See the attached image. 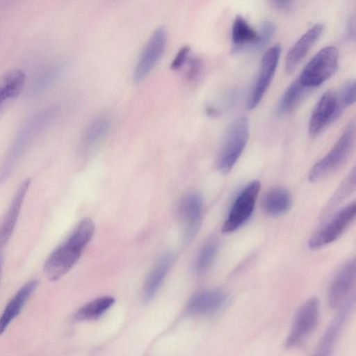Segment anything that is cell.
<instances>
[{
	"instance_id": "30",
	"label": "cell",
	"mask_w": 356,
	"mask_h": 356,
	"mask_svg": "<svg viewBox=\"0 0 356 356\" xmlns=\"http://www.w3.org/2000/svg\"><path fill=\"white\" fill-rule=\"evenodd\" d=\"M272 7L278 10L286 11L290 10L293 7V1H270Z\"/></svg>"
},
{
	"instance_id": "20",
	"label": "cell",
	"mask_w": 356,
	"mask_h": 356,
	"mask_svg": "<svg viewBox=\"0 0 356 356\" xmlns=\"http://www.w3.org/2000/svg\"><path fill=\"white\" fill-rule=\"evenodd\" d=\"M172 260V255L168 253L163 254L157 261L143 286V299L145 302L150 301L156 295L166 276Z\"/></svg>"
},
{
	"instance_id": "14",
	"label": "cell",
	"mask_w": 356,
	"mask_h": 356,
	"mask_svg": "<svg viewBox=\"0 0 356 356\" xmlns=\"http://www.w3.org/2000/svg\"><path fill=\"white\" fill-rule=\"evenodd\" d=\"M323 29V24H316L295 42L288 51L285 59V67L288 72L293 71L303 60L321 36Z\"/></svg>"
},
{
	"instance_id": "22",
	"label": "cell",
	"mask_w": 356,
	"mask_h": 356,
	"mask_svg": "<svg viewBox=\"0 0 356 356\" xmlns=\"http://www.w3.org/2000/svg\"><path fill=\"white\" fill-rule=\"evenodd\" d=\"M309 88L302 86L297 78L286 89L277 106V112L285 115L293 111L308 92Z\"/></svg>"
},
{
	"instance_id": "13",
	"label": "cell",
	"mask_w": 356,
	"mask_h": 356,
	"mask_svg": "<svg viewBox=\"0 0 356 356\" xmlns=\"http://www.w3.org/2000/svg\"><path fill=\"white\" fill-rule=\"evenodd\" d=\"M111 125V118L107 114H102L93 118L81 134L78 145L80 156L89 155L106 136Z\"/></svg>"
},
{
	"instance_id": "21",
	"label": "cell",
	"mask_w": 356,
	"mask_h": 356,
	"mask_svg": "<svg viewBox=\"0 0 356 356\" xmlns=\"http://www.w3.org/2000/svg\"><path fill=\"white\" fill-rule=\"evenodd\" d=\"M291 203V196L287 190L273 188L264 195L261 206L267 215L277 217L286 213L290 209Z\"/></svg>"
},
{
	"instance_id": "10",
	"label": "cell",
	"mask_w": 356,
	"mask_h": 356,
	"mask_svg": "<svg viewBox=\"0 0 356 356\" xmlns=\"http://www.w3.org/2000/svg\"><path fill=\"white\" fill-rule=\"evenodd\" d=\"M356 267L354 259L346 262L334 275L328 289L327 301L332 309L355 298Z\"/></svg>"
},
{
	"instance_id": "11",
	"label": "cell",
	"mask_w": 356,
	"mask_h": 356,
	"mask_svg": "<svg viewBox=\"0 0 356 356\" xmlns=\"http://www.w3.org/2000/svg\"><path fill=\"white\" fill-rule=\"evenodd\" d=\"M340 116L337 92L329 90L321 97L311 115L308 125L310 137L315 138L318 136L325 128Z\"/></svg>"
},
{
	"instance_id": "27",
	"label": "cell",
	"mask_w": 356,
	"mask_h": 356,
	"mask_svg": "<svg viewBox=\"0 0 356 356\" xmlns=\"http://www.w3.org/2000/svg\"><path fill=\"white\" fill-rule=\"evenodd\" d=\"M275 32V26L272 22H264L259 32V40L254 50L262 49L270 40Z\"/></svg>"
},
{
	"instance_id": "9",
	"label": "cell",
	"mask_w": 356,
	"mask_h": 356,
	"mask_svg": "<svg viewBox=\"0 0 356 356\" xmlns=\"http://www.w3.org/2000/svg\"><path fill=\"white\" fill-rule=\"evenodd\" d=\"M281 54V46L276 44L270 47L264 54L259 72L247 103L248 110L256 108L268 90Z\"/></svg>"
},
{
	"instance_id": "7",
	"label": "cell",
	"mask_w": 356,
	"mask_h": 356,
	"mask_svg": "<svg viewBox=\"0 0 356 356\" xmlns=\"http://www.w3.org/2000/svg\"><path fill=\"white\" fill-rule=\"evenodd\" d=\"M355 215V202L341 209L311 237L309 249L317 250L336 241L353 222Z\"/></svg>"
},
{
	"instance_id": "17",
	"label": "cell",
	"mask_w": 356,
	"mask_h": 356,
	"mask_svg": "<svg viewBox=\"0 0 356 356\" xmlns=\"http://www.w3.org/2000/svg\"><path fill=\"white\" fill-rule=\"evenodd\" d=\"M227 296L221 290H207L196 293L188 305V311L195 315H207L219 310L226 302Z\"/></svg>"
},
{
	"instance_id": "19",
	"label": "cell",
	"mask_w": 356,
	"mask_h": 356,
	"mask_svg": "<svg viewBox=\"0 0 356 356\" xmlns=\"http://www.w3.org/2000/svg\"><path fill=\"white\" fill-rule=\"evenodd\" d=\"M231 40L234 51H239L245 46H250L254 49L259 40V32L242 16L237 15L232 24Z\"/></svg>"
},
{
	"instance_id": "16",
	"label": "cell",
	"mask_w": 356,
	"mask_h": 356,
	"mask_svg": "<svg viewBox=\"0 0 356 356\" xmlns=\"http://www.w3.org/2000/svg\"><path fill=\"white\" fill-rule=\"evenodd\" d=\"M355 298L350 299L341 306V310L330 323L323 334L316 350L312 356H330L342 327L353 307Z\"/></svg>"
},
{
	"instance_id": "29",
	"label": "cell",
	"mask_w": 356,
	"mask_h": 356,
	"mask_svg": "<svg viewBox=\"0 0 356 356\" xmlns=\"http://www.w3.org/2000/svg\"><path fill=\"white\" fill-rule=\"evenodd\" d=\"M201 69L202 63L200 60L199 58L192 59L189 65L187 77L190 80L195 79L200 74Z\"/></svg>"
},
{
	"instance_id": "26",
	"label": "cell",
	"mask_w": 356,
	"mask_h": 356,
	"mask_svg": "<svg viewBox=\"0 0 356 356\" xmlns=\"http://www.w3.org/2000/svg\"><path fill=\"white\" fill-rule=\"evenodd\" d=\"M337 106L341 114L348 106L352 105L355 101V81L349 79L343 83L338 92H337Z\"/></svg>"
},
{
	"instance_id": "18",
	"label": "cell",
	"mask_w": 356,
	"mask_h": 356,
	"mask_svg": "<svg viewBox=\"0 0 356 356\" xmlns=\"http://www.w3.org/2000/svg\"><path fill=\"white\" fill-rule=\"evenodd\" d=\"M37 285V280H31L27 282L10 300L0 317V335L19 314L23 306L36 289Z\"/></svg>"
},
{
	"instance_id": "28",
	"label": "cell",
	"mask_w": 356,
	"mask_h": 356,
	"mask_svg": "<svg viewBox=\"0 0 356 356\" xmlns=\"http://www.w3.org/2000/svg\"><path fill=\"white\" fill-rule=\"evenodd\" d=\"M190 51L191 48L188 45L181 47L172 60L170 67L172 70L179 69L187 61Z\"/></svg>"
},
{
	"instance_id": "23",
	"label": "cell",
	"mask_w": 356,
	"mask_h": 356,
	"mask_svg": "<svg viewBox=\"0 0 356 356\" xmlns=\"http://www.w3.org/2000/svg\"><path fill=\"white\" fill-rule=\"evenodd\" d=\"M114 303L111 297L104 296L95 299L80 308L76 318L79 320H95L102 316Z\"/></svg>"
},
{
	"instance_id": "31",
	"label": "cell",
	"mask_w": 356,
	"mask_h": 356,
	"mask_svg": "<svg viewBox=\"0 0 356 356\" xmlns=\"http://www.w3.org/2000/svg\"><path fill=\"white\" fill-rule=\"evenodd\" d=\"M8 99L9 98L7 94L6 93L5 90L1 87H0V109L4 104V102Z\"/></svg>"
},
{
	"instance_id": "15",
	"label": "cell",
	"mask_w": 356,
	"mask_h": 356,
	"mask_svg": "<svg viewBox=\"0 0 356 356\" xmlns=\"http://www.w3.org/2000/svg\"><path fill=\"white\" fill-rule=\"evenodd\" d=\"M30 183L31 180L26 179L18 187L2 220L0 225V251L12 235Z\"/></svg>"
},
{
	"instance_id": "24",
	"label": "cell",
	"mask_w": 356,
	"mask_h": 356,
	"mask_svg": "<svg viewBox=\"0 0 356 356\" xmlns=\"http://www.w3.org/2000/svg\"><path fill=\"white\" fill-rule=\"evenodd\" d=\"M26 81V74L19 69H12L0 77V87L7 94L9 99L17 97L23 89Z\"/></svg>"
},
{
	"instance_id": "6",
	"label": "cell",
	"mask_w": 356,
	"mask_h": 356,
	"mask_svg": "<svg viewBox=\"0 0 356 356\" xmlns=\"http://www.w3.org/2000/svg\"><path fill=\"white\" fill-rule=\"evenodd\" d=\"M260 190V183H249L234 200L222 227V232L232 233L241 227L251 216Z\"/></svg>"
},
{
	"instance_id": "4",
	"label": "cell",
	"mask_w": 356,
	"mask_h": 356,
	"mask_svg": "<svg viewBox=\"0 0 356 356\" xmlns=\"http://www.w3.org/2000/svg\"><path fill=\"white\" fill-rule=\"evenodd\" d=\"M339 51L332 46L321 49L307 63L298 79L305 87L316 88L330 77L338 68Z\"/></svg>"
},
{
	"instance_id": "1",
	"label": "cell",
	"mask_w": 356,
	"mask_h": 356,
	"mask_svg": "<svg viewBox=\"0 0 356 356\" xmlns=\"http://www.w3.org/2000/svg\"><path fill=\"white\" fill-rule=\"evenodd\" d=\"M94 232V222L90 218H86L51 253L44 266V274L49 280L56 281L71 270L92 238Z\"/></svg>"
},
{
	"instance_id": "32",
	"label": "cell",
	"mask_w": 356,
	"mask_h": 356,
	"mask_svg": "<svg viewBox=\"0 0 356 356\" xmlns=\"http://www.w3.org/2000/svg\"><path fill=\"white\" fill-rule=\"evenodd\" d=\"M1 267H2V258H1V256L0 255V275H1Z\"/></svg>"
},
{
	"instance_id": "8",
	"label": "cell",
	"mask_w": 356,
	"mask_h": 356,
	"mask_svg": "<svg viewBox=\"0 0 356 356\" xmlns=\"http://www.w3.org/2000/svg\"><path fill=\"white\" fill-rule=\"evenodd\" d=\"M320 316V304L316 298L307 300L296 314L286 346L293 348L303 343L316 329Z\"/></svg>"
},
{
	"instance_id": "25",
	"label": "cell",
	"mask_w": 356,
	"mask_h": 356,
	"mask_svg": "<svg viewBox=\"0 0 356 356\" xmlns=\"http://www.w3.org/2000/svg\"><path fill=\"white\" fill-rule=\"evenodd\" d=\"M217 249V243L214 240H210L203 245L195 263V269L197 273H202L209 268L216 257Z\"/></svg>"
},
{
	"instance_id": "2",
	"label": "cell",
	"mask_w": 356,
	"mask_h": 356,
	"mask_svg": "<svg viewBox=\"0 0 356 356\" xmlns=\"http://www.w3.org/2000/svg\"><path fill=\"white\" fill-rule=\"evenodd\" d=\"M355 140V124L350 122L331 150L311 169L310 182L324 180L341 169L353 153Z\"/></svg>"
},
{
	"instance_id": "12",
	"label": "cell",
	"mask_w": 356,
	"mask_h": 356,
	"mask_svg": "<svg viewBox=\"0 0 356 356\" xmlns=\"http://www.w3.org/2000/svg\"><path fill=\"white\" fill-rule=\"evenodd\" d=\"M202 201L197 193H190L181 201L179 214L184 226V241L190 243L196 235L201 220Z\"/></svg>"
},
{
	"instance_id": "5",
	"label": "cell",
	"mask_w": 356,
	"mask_h": 356,
	"mask_svg": "<svg viewBox=\"0 0 356 356\" xmlns=\"http://www.w3.org/2000/svg\"><path fill=\"white\" fill-rule=\"evenodd\" d=\"M168 42V33L163 26H159L151 34L137 60L133 72V79L143 81L161 58Z\"/></svg>"
},
{
	"instance_id": "3",
	"label": "cell",
	"mask_w": 356,
	"mask_h": 356,
	"mask_svg": "<svg viewBox=\"0 0 356 356\" xmlns=\"http://www.w3.org/2000/svg\"><path fill=\"white\" fill-rule=\"evenodd\" d=\"M249 131L244 116L236 118L227 128L217 159L218 169L222 174L229 173L238 161L248 143Z\"/></svg>"
}]
</instances>
